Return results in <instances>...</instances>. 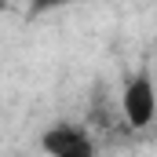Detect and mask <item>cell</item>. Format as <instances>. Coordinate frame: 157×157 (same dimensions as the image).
<instances>
[{
	"instance_id": "1",
	"label": "cell",
	"mask_w": 157,
	"mask_h": 157,
	"mask_svg": "<svg viewBox=\"0 0 157 157\" xmlns=\"http://www.w3.org/2000/svg\"><path fill=\"white\" fill-rule=\"evenodd\" d=\"M121 113L132 128H150L157 117V88H154V77L146 70H139L135 77L124 84L121 91Z\"/></svg>"
},
{
	"instance_id": "2",
	"label": "cell",
	"mask_w": 157,
	"mask_h": 157,
	"mask_svg": "<svg viewBox=\"0 0 157 157\" xmlns=\"http://www.w3.org/2000/svg\"><path fill=\"white\" fill-rule=\"evenodd\" d=\"M40 150L51 157H91L95 154V143L88 135V128L80 124H51L44 135H40Z\"/></svg>"
},
{
	"instance_id": "3",
	"label": "cell",
	"mask_w": 157,
	"mask_h": 157,
	"mask_svg": "<svg viewBox=\"0 0 157 157\" xmlns=\"http://www.w3.org/2000/svg\"><path fill=\"white\" fill-rule=\"evenodd\" d=\"M70 4H80V0H29V11H33V15H48V11L70 7Z\"/></svg>"
}]
</instances>
